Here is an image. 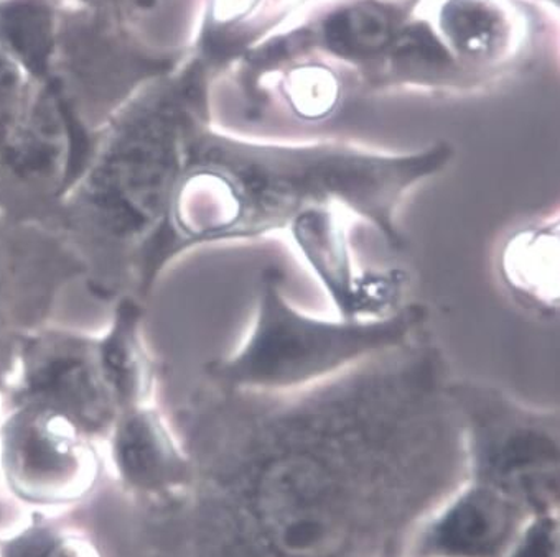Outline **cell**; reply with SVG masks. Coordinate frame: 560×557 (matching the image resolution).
Masks as SVG:
<instances>
[{
	"label": "cell",
	"mask_w": 560,
	"mask_h": 557,
	"mask_svg": "<svg viewBox=\"0 0 560 557\" xmlns=\"http://www.w3.org/2000/svg\"><path fill=\"white\" fill-rule=\"evenodd\" d=\"M454 158L448 143L409 155L345 146H256L191 130L168 206L159 260L205 247L288 233L305 214L340 208L370 223L393 252L407 239L397 223L404 201Z\"/></svg>",
	"instance_id": "cell-1"
},
{
	"label": "cell",
	"mask_w": 560,
	"mask_h": 557,
	"mask_svg": "<svg viewBox=\"0 0 560 557\" xmlns=\"http://www.w3.org/2000/svg\"><path fill=\"white\" fill-rule=\"evenodd\" d=\"M110 454L127 484L142 490L174 485L184 475V459L158 403L120 410L109 432Z\"/></svg>",
	"instance_id": "cell-6"
},
{
	"label": "cell",
	"mask_w": 560,
	"mask_h": 557,
	"mask_svg": "<svg viewBox=\"0 0 560 557\" xmlns=\"http://www.w3.org/2000/svg\"><path fill=\"white\" fill-rule=\"evenodd\" d=\"M331 50L343 57H364L393 40V19L380 5L363 4L340 12L325 28Z\"/></svg>",
	"instance_id": "cell-9"
},
{
	"label": "cell",
	"mask_w": 560,
	"mask_h": 557,
	"mask_svg": "<svg viewBox=\"0 0 560 557\" xmlns=\"http://www.w3.org/2000/svg\"><path fill=\"white\" fill-rule=\"evenodd\" d=\"M510 528V508L504 501L488 491H475L439 524L434 544L454 556H488L501 546Z\"/></svg>",
	"instance_id": "cell-7"
},
{
	"label": "cell",
	"mask_w": 560,
	"mask_h": 557,
	"mask_svg": "<svg viewBox=\"0 0 560 557\" xmlns=\"http://www.w3.org/2000/svg\"><path fill=\"white\" fill-rule=\"evenodd\" d=\"M86 269L60 233L0 201V396L25 345L60 324Z\"/></svg>",
	"instance_id": "cell-3"
},
{
	"label": "cell",
	"mask_w": 560,
	"mask_h": 557,
	"mask_svg": "<svg viewBox=\"0 0 560 557\" xmlns=\"http://www.w3.org/2000/svg\"><path fill=\"white\" fill-rule=\"evenodd\" d=\"M94 438L57 403L0 396V465L11 487L28 500L48 503L83 494L96 474Z\"/></svg>",
	"instance_id": "cell-4"
},
{
	"label": "cell",
	"mask_w": 560,
	"mask_h": 557,
	"mask_svg": "<svg viewBox=\"0 0 560 557\" xmlns=\"http://www.w3.org/2000/svg\"><path fill=\"white\" fill-rule=\"evenodd\" d=\"M244 42L246 37L240 32L214 31L207 37V50L214 58L224 60L236 55L244 47Z\"/></svg>",
	"instance_id": "cell-12"
},
{
	"label": "cell",
	"mask_w": 560,
	"mask_h": 557,
	"mask_svg": "<svg viewBox=\"0 0 560 557\" xmlns=\"http://www.w3.org/2000/svg\"><path fill=\"white\" fill-rule=\"evenodd\" d=\"M284 280L277 266L260 272L246 341L233 354L208 360L200 379L256 392L302 389L425 332L429 309L420 303H404L377 318H314L289 301Z\"/></svg>",
	"instance_id": "cell-2"
},
{
	"label": "cell",
	"mask_w": 560,
	"mask_h": 557,
	"mask_svg": "<svg viewBox=\"0 0 560 557\" xmlns=\"http://www.w3.org/2000/svg\"><path fill=\"white\" fill-rule=\"evenodd\" d=\"M396 57L416 63L445 64L448 63V54L441 42L425 27H413L400 35L394 44Z\"/></svg>",
	"instance_id": "cell-11"
},
{
	"label": "cell",
	"mask_w": 560,
	"mask_h": 557,
	"mask_svg": "<svg viewBox=\"0 0 560 557\" xmlns=\"http://www.w3.org/2000/svg\"><path fill=\"white\" fill-rule=\"evenodd\" d=\"M51 14L42 0H11L0 8V37L35 73L47 68L54 45Z\"/></svg>",
	"instance_id": "cell-8"
},
{
	"label": "cell",
	"mask_w": 560,
	"mask_h": 557,
	"mask_svg": "<svg viewBox=\"0 0 560 557\" xmlns=\"http://www.w3.org/2000/svg\"><path fill=\"white\" fill-rule=\"evenodd\" d=\"M15 90H18V73L0 55V107L2 110L11 104Z\"/></svg>",
	"instance_id": "cell-13"
},
{
	"label": "cell",
	"mask_w": 560,
	"mask_h": 557,
	"mask_svg": "<svg viewBox=\"0 0 560 557\" xmlns=\"http://www.w3.org/2000/svg\"><path fill=\"white\" fill-rule=\"evenodd\" d=\"M498 276L513 301L550 319L559 299V217L536 216L517 224L498 253Z\"/></svg>",
	"instance_id": "cell-5"
},
{
	"label": "cell",
	"mask_w": 560,
	"mask_h": 557,
	"mask_svg": "<svg viewBox=\"0 0 560 557\" xmlns=\"http://www.w3.org/2000/svg\"><path fill=\"white\" fill-rule=\"evenodd\" d=\"M444 27L464 50H487L497 34L498 19L477 0H454L445 9Z\"/></svg>",
	"instance_id": "cell-10"
}]
</instances>
